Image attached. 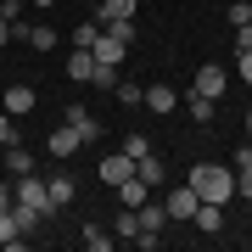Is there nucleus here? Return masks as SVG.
<instances>
[{
	"mask_svg": "<svg viewBox=\"0 0 252 252\" xmlns=\"http://www.w3.org/2000/svg\"><path fill=\"white\" fill-rule=\"evenodd\" d=\"M185 185L196 190L202 202H219V207H224V202L235 196V168H224V162H196Z\"/></svg>",
	"mask_w": 252,
	"mask_h": 252,
	"instance_id": "1",
	"label": "nucleus"
},
{
	"mask_svg": "<svg viewBox=\"0 0 252 252\" xmlns=\"http://www.w3.org/2000/svg\"><path fill=\"white\" fill-rule=\"evenodd\" d=\"M11 196H17L23 207H34L39 219H51V213H56V202H51V185L39 180V174H17V180H11Z\"/></svg>",
	"mask_w": 252,
	"mask_h": 252,
	"instance_id": "2",
	"label": "nucleus"
},
{
	"mask_svg": "<svg viewBox=\"0 0 252 252\" xmlns=\"http://www.w3.org/2000/svg\"><path fill=\"white\" fill-rule=\"evenodd\" d=\"M196 190L190 185H180V190H168V196H162V207H168V224H190V213H196Z\"/></svg>",
	"mask_w": 252,
	"mask_h": 252,
	"instance_id": "3",
	"label": "nucleus"
},
{
	"mask_svg": "<svg viewBox=\"0 0 252 252\" xmlns=\"http://www.w3.org/2000/svg\"><path fill=\"white\" fill-rule=\"evenodd\" d=\"M62 124H67V129H73V135H79L84 146H95V140H101V124H95V118H90V112L79 107V101H67V112H62Z\"/></svg>",
	"mask_w": 252,
	"mask_h": 252,
	"instance_id": "4",
	"label": "nucleus"
},
{
	"mask_svg": "<svg viewBox=\"0 0 252 252\" xmlns=\"http://www.w3.org/2000/svg\"><path fill=\"white\" fill-rule=\"evenodd\" d=\"M224 67H219V62H207V67H196V84H190V90H196V95H207V101H224Z\"/></svg>",
	"mask_w": 252,
	"mask_h": 252,
	"instance_id": "5",
	"label": "nucleus"
},
{
	"mask_svg": "<svg viewBox=\"0 0 252 252\" xmlns=\"http://www.w3.org/2000/svg\"><path fill=\"white\" fill-rule=\"evenodd\" d=\"M34 84H6V95H0V107H6L11 118H28V112H34Z\"/></svg>",
	"mask_w": 252,
	"mask_h": 252,
	"instance_id": "6",
	"label": "nucleus"
},
{
	"mask_svg": "<svg viewBox=\"0 0 252 252\" xmlns=\"http://www.w3.org/2000/svg\"><path fill=\"white\" fill-rule=\"evenodd\" d=\"M129 174H135V157H129L124 146H118L112 157H101V180H107V185H124Z\"/></svg>",
	"mask_w": 252,
	"mask_h": 252,
	"instance_id": "7",
	"label": "nucleus"
},
{
	"mask_svg": "<svg viewBox=\"0 0 252 252\" xmlns=\"http://www.w3.org/2000/svg\"><path fill=\"white\" fill-rule=\"evenodd\" d=\"M140 107H146V112H162V118H168L174 107H180V95H174V84H146Z\"/></svg>",
	"mask_w": 252,
	"mask_h": 252,
	"instance_id": "8",
	"label": "nucleus"
},
{
	"mask_svg": "<svg viewBox=\"0 0 252 252\" xmlns=\"http://www.w3.org/2000/svg\"><path fill=\"white\" fill-rule=\"evenodd\" d=\"M90 56H95V62H107V67H118V62H124V56H129V45H124V39H112L107 28H101V39L90 45Z\"/></svg>",
	"mask_w": 252,
	"mask_h": 252,
	"instance_id": "9",
	"label": "nucleus"
},
{
	"mask_svg": "<svg viewBox=\"0 0 252 252\" xmlns=\"http://www.w3.org/2000/svg\"><path fill=\"white\" fill-rule=\"evenodd\" d=\"M190 224H196L202 235H219V224H224V207H219V202H196V213H190Z\"/></svg>",
	"mask_w": 252,
	"mask_h": 252,
	"instance_id": "10",
	"label": "nucleus"
},
{
	"mask_svg": "<svg viewBox=\"0 0 252 252\" xmlns=\"http://www.w3.org/2000/svg\"><path fill=\"white\" fill-rule=\"evenodd\" d=\"M79 146H84V140L73 135L67 124H62V129H51V135H45V152H51V157H73V152H79Z\"/></svg>",
	"mask_w": 252,
	"mask_h": 252,
	"instance_id": "11",
	"label": "nucleus"
},
{
	"mask_svg": "<svg viewBox=\"0 0 252 252\" xmlns=\"http://www.w3.org/2000/svg\"><path fill=\"white\" fill-rule=\"evenodd\" d=\"M112 190H118V202H124V207H140L146 196H152V185H146L140 174H129V180H124V185H112Z\"/></svg>",
	"mask_w": 252,
	"mask_h": 252,
	"instance_id": "12",
	"label": "nucleus"
},
{
	"mask_svg": "<svg viewBox=\"0 0 252 252\" xmlns=\"http://www.w3.org/2000/svg\"><path fill=\"white\" fill-rule=\"evenodd\" d=\"M135 174H140V180H146V185H162V180H168V162H162L157 152H146V157L135 162Z\"/></svg>",
	"mask_w": 252,
	"mask_h": 252,
	"instance_id": "13",
	"label": "nucleus"
},
{
	"mask_svg": "<svg viewBox=\"0 0 252 252\" xmlns=\"http://www.w3.org/2000/svg\"><path fill=\"white\" fill-rule=\"evenodd\" d=\"M135 6H140V0H101V6H95V23L107 28L112 17H135Z\"/></svg>",
	"mask_w": 252,
	"mask_h": 252,
	"instance_id": "14",
	"label": "nucleus"
},
{
	"mask_svg": "<svg viewBox=\"0 0 252 252\" xmlns=\"http://www.w3.org/2000/svg\"><path fill=\"white\" fill-rule=\"evenodd\" d=\"M112 235H118L124 247H135V235H140V219H135V207H124V213L112 219Z\"/></svg>",
	"mask_w": 252,
	"mask_h": 252,
	"instance_id": "15",
	"label": "nucleus"
},
{
	"mask_svg": "<svg viewBox=\"0 0 252 252\" xmlns=\"http://www.w3.org/2000/svg\"><path fill=\"white\" fill-rule=\"evenodd\" d=\"M6 168H11V180H17V174H34V152L11 140V146H6Z\"/></svg>",
	"mask_w": 252,
	"mask_h": 252,
	"instance_id": "16",
	"label": "nucleus"
},
{
	"mask_svg": "<svg viewBox=\"0 0 252 252\" xmlns=\"http://www.w3.org/2000/svg\"><path fill=\"white\" fill-rule=\"evenodd\" d=\"M45 185H51V202H56V207H67L73 196H79V185H73V174H51Z\"/></svg>",
	"mask_w": 252,
	"mask_h": 252,
	"instance_id": "17",
	"label": "nucleus"
},
{
	"mask_svg": "<svg viewBox=\"0 0 252 252\" xmlns=\"http://www.w3.org/2000/svg\"><path fill=\"white\" fill-rule=\"evenodd\" d=\"M90 73H95V56H90V51L67 56V79H73V84H90Z\"/></svg>",
	"mask_w": 252,
	"mask_h": 252,
	"instance_id": "18",
	"label": "nucleus"
},
{
	"mask_svg": "<svg viewBox=\"0 0 252 252\" xmlns=\"http://www.w3.org/2000/svg\"><path fill=\"white\" fill-rule=\"evenodd\" d=\"M84 247H90V252H112V247H118V235H112V230H101V224H84Z\"/></svg>",
	"mask_w": 252,
	"mask_h": 252,
	"instance_id": "19",
	"label": "nucleus"
},
{
	"mask_svg": "<svg viewBox=\"0 0 252 252\" xmlns=\"http://www.w3.org/2000/svg\"><path fill=\"white\" fill-rule=\"evenodd\" d=\"M11 224H17V235H34V230H39V213L23 207V202H11Z\"/></svg>",
	"mask_w": 252,
	"mask_h": 252,
	"instance_id": "20",
	"label": "nucleus"
},
{
	"mask_svg": "<svg viewBox=\"0 0 252 252\" xmlns=\"http://www.w3.org/2000/svg\"><path fill=\"white\" fill-rule=\"evenodd\" d=\"M95 39H101V23L90 17V23H79V28H73V45H79V51H90L95 45Z\"/></svg>",
	"mask_w": 252,
	"mask_h": 252,
	"instance_id": "21",
	"label": "nucleus"
},
{
	"mask_svg": "<svg viewBox=\"0 0 252 252\" xmlns=\"http://www.w3.org/2000/svg\"><path fill=\"white\" fill-rule=\"evenodd\" d=\"M185 107H190V118H196V124H213V101H207V95L190 90V95H185Z\"/></svg>",
	"mask_w": 252,
	"mask_h": 252,
	"instance_id": "22",
	"label": "nucleus"
},
{
	"mask_svg": "<svg viewBox=\"0 0 252 252\" xmlns=\"http://www.w3.org/2000/svg\"><path fill=\"white\" fill-rule=\"evenodd\" d=\"M107 34H112V39H124V45H135V17H112V23H107Z\"/></svg>",
	"mask_w": 252,
	"mask_h": 252,
	"instance_id": "23",
	"label": "nucleus"
},
{
	"mask_svg": "<svg viewBox=\"0 0 252 252\" xmlns=\"http://www.w3.org/2000/svg\"><path fill=\"white\" fill-rule=\"evenodd\" d=\"M90 84H95V90H118V67H107V62H95V73H90Z\"/></svg>",
	"mask_w": 252,
	"mask_h": 252,
	"instance_id": "24",
	"label": "nucleus"
},
{
	"mask_svg": "<svg viewBox=\"0 0 252 252\" xmlns=\"http://www.w3.org/2000/svg\"><path fill=\"white\" fill-rule=\"evenodd\" d=\"M11 140H17V118L0 107V146H11Z\"/></svg>",
	"mask_w": 252,
	"mask_h": 252,
	"instance_id": "25",
	"label": "nucleus"
},
{
	"mask_svg": "<svg viewBox=\"0 0 252 252\" xmlns=\"http://www.w3.org/2000/svg\"><path fill=\"white\" fill-rule=\"evenodd\" d=\"M140 95H146L140 84H124V79H118V101H124V107H140Z\"/></svg>",
	"mask_w": 252,
	"mask_h": 252,
	"instance_id": "26",
	"label": "nucleus"
},
{
	"mask_svg": "<svg viewBox=\"0 0 252 252\" xmlns=\"http://www.w3.org/2000/svg\"><path fill=\"white\" fill-rule=\"evenodd\" d=\"M124 152H129V157H135V162H140L146 152H152V140H146V135H129V140H124Z\"/></svg>",
	"mask_w": 252,
	"mask_h": 252,
	"instance_id": "27",
	"label": "nucleus"
},
{
	"mask_svg": "<svg viewBox=\"0 0 252 252\" xmlns=\"http://www.w3.org/2000/svg\"><path fill=\"white\" fill-rule=\"evenodd\" d=\"M235 196L252 202V168H235Z\"/></svg>",
	"mask_w": 252,
	"mask_h": 252,
	"instance_id": "28",
	"label": "nucleus"
},
{
	"mask_svg": "<svg viewBox=\"0 0 252 252\" xmlns=\"http://www.w3.org/2000/svg\"><path fill=\"white\" fill-rule=\"evenodd\" d=\"M235 51H252V23H241V28H235Z\"/></svg>",
	"mask_w": 252,
	"mask_h": 252,
	"instance_id": "29",
	"label": "nucleus"
},
{
	"mask_svg": "<svg viewBox=\"0 0 252 252\" xmlns=\"http://www.w3.org/2000/svg\"><path fill=\"white\" fill-rule=\"evenodd\" d=\"M241 84H252V51H241Z\"/></svg>",
	"mask_w": 252,
	"mask_h": 252,
	"instance_id": "30",
	"label": "nucleus"
},
{
	"mask_svg": "<svg viewBox=\"0 0 252 252\" xmlns=\"http://www.w3.org/2000/svg\"><path fill=\"white\" fill-rule=\"evenodd\" d=\"M11 202H17V196H11V185H0V213H11Z\"/></svg>",
	"mask_w": 252,
	"mask_h": 252,
	"instance_id": "31",
	"label": "nucleus"
},
{
	"mask_svg": "<svg viewBox=\"0 0 252 252\" xmlns=\"http://www.w3.org/2000/svg\"><path fill=\"white\" fill-rule=\"evenodd\" d=\"M235 168H252V146H241V152H235Z\"/></svg>",
	"mask_w": 252,
	"mask_h": 252,
	"instance_id": "32",
	"label": "nucleus"
},
{
	"mask_svg": "<svg viewBox=\"0 0 252 252\" xmlns=\"http://www.w3.org/2000/svg\"><path fill=\"white\" fill-rule=\"evenodd\" d=\"M6 39H11V23H6V17H0V51H6Z\"/></svg>",
	"mask_w": 252,
	"mask_h": 252,
	"instance_id": "33",
	"label": "nucleus"
},
{
	"mask_svg": "<svg viewBox=\"0 0 252 252\" xmlns=\"http://www.w3.org/2000/svg\"><path fill=\"white\" fill-rule=\"evenodd\" d=\"M34 6H39V11H45V6H56V0H34Z\"/></svg>",
	"mask_w": 252,
	"mask_h": 252,
	"instance_id": "34",
	"label": "nucleus"
},
{
	"mask_svg": "<svg viewBox=\"0 0 252 252\" xmlns=\"http://www.w3.org/2000/svg\"><path fill=\"white\" fill-rule=\"evenodd\" d=\"M247 135H252V112H247Z\"/></svg>",
	"mask_w": 252,
	"mask_h": 252,
	"instance_id": "35",
	"label": "nucleus"
},
{
	"mask_svg": "<svg viewBox=\"0 0 252 252\" xmlns=\"http://www.w3.org/2000/svg\"><path fill=\"white\" fill-rule=\"evenodd\" d=\"M247 23H252V17H247Z\"/></svg>",
	"mask_w": 252,
	"mask_h": 252,
	"instance_id": "36",
	"label": "nucleus"
}]
</instances>
